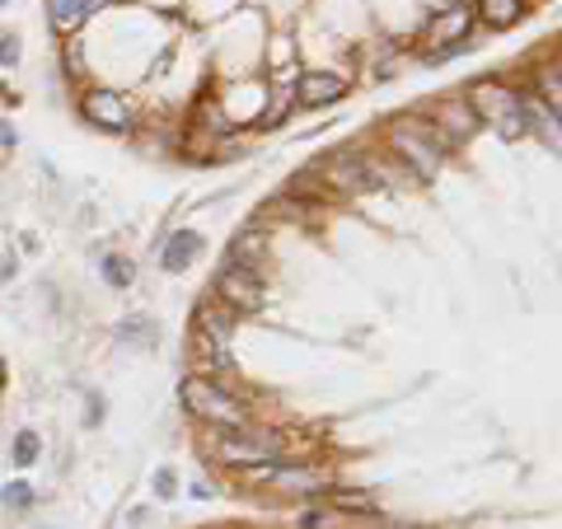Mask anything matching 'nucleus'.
I'll return each instance as SVG.
<instances>
[{
  "instance_id": "f3484780",
  "label": "nucleus",
  "mask_w": 562,
  "mask_h": 529,
  "mask_svg": "<svg viewBox=\"0 0 562 529\" xmlns=\"http://www.w3.org/2000/svg\"><path fill=\"white\" fill-rule=\"evenodd\" d=\"M473 43L469 38H460V43H441V47H427V52H422V61H427V66H446V61H454V57H460V52H469Z\"/></svg>"
},
{
  "instance_id": "5701e85b",
  "label": "nucleus",
  "mask_w": 562,
  "mask_h": 529,
  "mask_svg": "<svg viewBox=\"0 0 562 529\" xmlns=\"http://www.w3.org/2000/svg\"><path fill=\"white\" fill-rule=\"evenodd\" d=\"M14 140H20V136H14V127H10V122H5V117H0V150H10V146H14Z\"/></svg>"
},
{
  "instance_id": "f257e3e1",
  "label": "nucleus",
  "mask_w": 562,
  "mask_h": 529,
  "mask_svg": "<svg viewBox=\"0 0 562 529\" xmlns=\"http://www.w3.org/2000/svg\"><path fill=\"white\" fill-rule=\"evenodd\" d=\"M179 403L188 417L206 421V427L216 431H235V427H249L254 413L249 403H244L239 384H216V380H202V375H188L179 384Z\"/></svg>"
},
{
  "instance_id": "39448f33",
  "label": "nucleus",
  "mask_w": 562,
  "mask_h": 529,
  "mask_svg": "<svg viewBox=\"0 0 562 529\" xmlns=\"http://www.w3.org/2000/svg\"><path fill=\"white\" fill-rule=\"evenodd\" d=\"M427 122H431V132L446 140V150H454V146H460V140H469L473 132L483 127L479 113H473L469 103H464V94L441 99V103H436V109H431V117H427Z\"/></svg>"
},
{
  "instance_id": "412c9836",
  "label": "nucleus",
  "mask_w": 562,
  "mask_h": 529,
  "mask_svg": "<svg viewBox=\"0 0 562 529\" xmlns=\"http://www.w3.org/2000/svg\"><path fill=\"white\" fill-rule=\"evenodd\" d=\"M117 338H155V324L150 319H136V324H122Z\"/></svg>"
},
{
  "instance_id": "aec40b11",
  "label": "nucleus",
  "mask_w": 562,
  "mask_h": 529,
  "mask_svg": "<svg viewBox=\"0 0 562 529\" xmlns=\"http://www.w3.org/2000/svg\"><path fill=\"white\" fill-rule=\"evenodd\" d=\"M539 94L549 109H558V66H549V76H539Z\"/></svg>"
},
{
  "instance_id": "f03ea898",
  "label": "nucleus",
  "mask_w": 562,
  "mask_h": 529,
  "mask_svg": "<svg viewBox=\"0 0 562 529\" xmlns=\"http://www.w3.org/2000/svg\"><path fill=\"white\" fill-rule=\"evenodd\" d=\"M384 140H390V155L413 173L417 183H431L436 173H441L446 165V140L431 132L427 117H408V122H390L384 127Z\"/></svg>"
},
{
  "instance_id": "ddd939ff",
  "label": "nucleus",
  "mask_w": 562,
  "mask_h": 529,
  "mask_svg": "<svg viewBox=\"0 0 562 529\" xmlns=\"http://www.w3.org/2000/svg\"><path fill=\"white\" fill-rule=\"evenodd\" d=\"M43 460V436L38 431H33V427H24V431H14V440H10V464L14 469H33V464H38Z\"/></svg>"
},
{
  "instance_id": "a878e982",
  "label": "nucleus",
  "mask_w": 562,
  "mask_h": 529,
  "mask_svg": "<svg viewBox=\"0 0 562 529\" xmlns=\"http://www.w3.org/2000/svg\"><path fill=\"white\" fill-rule=\"evenodd\" d=\"M5 5H10V0H0V10H5Z\"/></svg>"
},
{
  "instance_id": "4468645a",
  "label": "nucleus",
  "mask_w": 562,
  "mask_h": 529,
  "mask_svg": "<svg viewBox=\"0 0 562 529\" xmlns=\"http://www.w3.org/2000/svg\"><path fill=\"white\" fill-rule=\"evenodd\" d=\"M99 277L109 281L113 291H127L132 281H136V262H132L127 254H103V262H99Z\"/></svg>"
},
{
  "instance_id": "a211bd4d",
  "label": "nucleus",
  "mask_w": 562,
  "mask_h": 529,
  "mask_svg": "<svg viewBox=\"0 0 562 529\" xmlns=\"http://www.w3.org/2000/svg\"><path fill=\"white\" fill-rule=\"evenodd\" d=\"M20 57H24V47H20V33H14V29H0V66H5V70H14V66H20Z\"/></svg>"
},
{
  "instance_id": "4be33fe9",
  "label": "nucleus",
  "mask_w": 562,
  "mask_h": 529,
  "mask_svg": "<svg viewBox=\"0 0 562 529\" xmlns=\"http://www.w3.org/2000/svg\"><path fill=\"white\" fill-rule=\"evenodd\" d=\"M328 516H324V510H305V516L301 520H295V529H319Z\"/></svg>"
},
{
  "instance_id": "423d86ee",
  "label": "nucleus",
  "mask_w": 562,
  "mask_h": 529,
  "mask_svg": "<svg viewBox=\"0 0 562 529\" xmlns=\"http://www.w3.org/2000/svg\"><path fill=\"white\" fill-rule=\"evenodd\" d=\"M85 113H90V122L103 127V132H132L136 127L132 103L122 99L117 90H90L85 94Z\"/></svg>"
},
{
  "instance_id": "0eeeda50",
  "label": "nucleus",
  "mask_w": 562,
  "mask_h": 529,
  "mask_svg": "<svg viewBox=\"0 0 562 529\" xmlns=\"http://www.w3.org/2000/svg\"><path fill=\"white\" fill-rule=\"evenodd\" d=\"M272 492H301V497H324L328 487V473L319 464H305V460H286L272 473Z\"/></svg>"
},
{
  "instance_id": "7ed1b4c3",
  "label": "nucleus",
  "mask_w": 562,
  "mask_h": 529,
  "mask_svg": "<svg viewBox=\"0 0 562 529\" xmlns=\"http://www.w3.org/2000/svg\"><path fill=\"white\" fill-rule=\"evenodd\" d=\"M211 450H216V460L231 464V469L286 460V431L249 421V427H235V431H211Z\"/></svg>"
},
{
  "instance_id": "f8f14e48",
  "label": "nucleus",
  "mask_w": 562,
  "mask_h": 529,
  "mask_svg": "<svg viewBox=\"0 0 562 529\" xmlns=\"http://www.w3.org/2000/svg\"><path fill=\"white\" fill-rule=\"evenodd\" d=\"M473 14H479L487 29H512L525 14V0H473Z\"/></svg>"
},
{
  "instance_id": "9d476101",
  "label": "nucleus",
  "mask_w": 562,
  "mask_h": 529,
  "mask_svg": "<svg viewBox=\"0 0 562 529\" xmlns=\"http://www.w3.org/2000/svg\"><path fill=\"white\" fill-rule=\"evenodd\" d=\"M202 249H206V239L198 230H188V225H183V230H169V239L160 244V268L165 272H188Z\"/></svg>"
},
{
  "instance_id": "6ab92c4d",
  "label": "nucleus",
  "mask_w": 562,
  "mask_h": 529,
  "mask_svg": "<svg viewBox=\"0 0 562 529\" xmlns=\"http://www.w3.org/2000/svg\"><path fill=\"white\" fill-rule=\"evenodd\" d=\"M333 506L338 510H375V502L361 497V492H333Z\"/></svg>"
},
{
  "instance_id": "20e7f679",
  "label": "nucleus",
  "mask_w": 562,
  "mask_h": 529,
  "mask_svg": "<svg viewBox=\"0 0 562 529\" xmlns=\"http://www.w3.org/2000/svg\"><path fill=\"white\" fill-rule=\"evenodd\" d=\"M211 295H216L235 319H244V314H258L262 305H268V281H262L258 262L225 258L216 268V281H211Z\"/></svg>"
},
{
  "instance_id": "dca6fc26",
  "label": "nucleus",
  "mask_w": 562,
  "mask_h": 529,
  "mask_svg": "<svg viewBox=\"0 0 562 529\" xmlns=\"http://www.w3.org/2000/svg\"><path fill=\"white\" fill-rule=\"evenodd\" d=\"M179 473H173V469H155L150 473V492H155V497H160V502H173V497H179Z\"/></svg>"
},
{
  "instance_id": "b1692460",
  "label": "nucleus",
  "mask_w": 562,
  "mask_h": 529,
  "mask_svg": "<svg viewBox=\"0 0 562 529\" xmlns=\"http://www.w3.org/2000/svg\"><path fill=\"white\" fill-rule=\"evenodd\" d=\"M188 497H198V502H206V497H211V483H192V487H188Z\"/></svg>"
},
{
  "instance_id": "9b49d317",
  "label": "nucleus",
  "mask_w": 562,
  "mask_h": 529,
  "mask_svg": "<svg viewBox=\"0 0 562 529\" xmlns=\"http://www.w3.org/2000/svg\"><path fill=\"white\" fill-rule=\"evenodd\" d=\"M85 20H90V10H85V0H47V24L57 38H70Z\"/></svg>"
},
{
  "instance_id": "393cba45",
  "label": "nucleus",
  "mask_w": 562,
  "mask_h": 529,
  "mask_svg": "<svg viewBox=\"0 0 562 529\" xmlns=\"http://www.w3.org/2000/svg\"><path fill=\"white\" fill-rule=\"evenodd\" d=\"M109 5H117V0H85V10H90V14L94 10H109Z\"/></svg>"
},
{
  "instance_id": "6e6552de",
  "label": "nucleus",
  "mask_w": 562,
  "mask_h": 529,
  "mask_svg": "<svg viewBox=\"0 0 562 529\" xmlns=\"http://www.w3.org/2000/svg\"><path fill=\"white\" fill-rule=\"evenodd\" d=\"M347 94V80L333 76V70H305L301 80H295V103H305V109H328V103H338Z\"/></svg>"
},
{
  "instance_id": "2eb2a0df",
  "label": "nucleus",
  "mask_w": 562,
  "mask_h": 529,
  "mask_svg": "<svg viewBox=\"0 0 562 529\" xmlns=\"http://www.w3.org/2000/svg\"><path fill=\"white\" fill-rule=\"evenodd\" d=\"M33 502H38V492H33V483H24V479H14V483L0 487V506H5V510H29Z\"/></svg>"
},
{
  "instance_id": "1a4fd4ad",
  "label": "nucleus",
  "mask_w": 562,
  "mask_h": 529,
  "mask_svg": "<svg viewBox=\"0 0 562 529\" xmlns=\"http://www.w3.org/2000/svg\"><path fill=\"white\" fill-rule=\"evenodd\" d=\"M473 24H479L473 0H450V5H441V14L431 20V38L436 43H460V38L473 33Z\"/></svg>"
}]
</instances>
